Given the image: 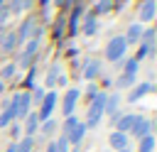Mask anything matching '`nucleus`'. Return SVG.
<instances>
[{"label":"nucleus","instance_id":"obj_1","mask_svg":"<svg viewBox=\"0 0 157 152\" xmlns=\"http://www.w3.org/2000/svg\"><path fill=\"white\" fill-rule=\"evenodd\" d=\"M105 96H108V93L98 91V93L91 98V105H88V115H86V120H83L86 130H88V127H98L101 118L105 115Z\"/></svg>","mask_w":157,"mask_h":152},{"label":"nucleus","instance_id":"obj_2","mask_svg":"<svg viewBox=\"0 0 157 152\" xmlns=\"http://www.w3.org/2000/svg\"><path fill=\"white\" fill-rule=\"evenodd\" d=\"M15 37H17V44H22L27 39H42V25H37V17H27L20 25V29L15 32Z\"/></svg>","mask_w":157,"mask_h":152},{"label":"nucleus","instance_id":"obj_3","mask_svg":"<svg viewBox=\"0 0 157 152\" xmlns=\"http://www.w3.org/2000/svg\"><path fill=\"white\" fill-rule=\"evenodd\" d=\"M125 49H128V44H125V39L123 37H113L108 44H105V59L108 61H120L123 56H125Z\"/></svg>","mask_w":157,"mask_h":152},{"label":"nucleus","instance_id":"obj_4","mask_svg":"<svg viewBox=\"0 0 157 152\" xmlns=\"http://www.w3.org/2000/svg\"><path fill=\"white\" fill-rule=\"evenodd\" d=\"M10 105H12V110H15V118H17V120H20V118H27L29 105H32V96H29L27 91L15 93V98L10 101Z\"/></svg>","mask_w":157,"mask_h":152},{"label":"nucleus","instance_id":"obj_5","mask_svg":"<svg viewBox=\"0 0 157 152\" xmlns=\"http://www.w3.org/2000/svg\"><path fill=\"white\" fill-rule=\"evenodd\" d=\"M54 105H56V93H54V91L44 93V98H42V103H39V113H37L39 123H44V120H49V118H52Z\"/></svg>","mask_w":157,"mask_h":152},{"label":"nucleus","instance_id":"obj_6","mask_svg":"<svg viewBox=\"0 0 157 152\" xmlns=\"http://www.w3.org/2000/svg\"><path fill=\"white\" fill-rule=\"evenodd\" d=\"M130 132H132L137 140H142V137L152 135V120H147V118H140V115H137V120H135V125L130 127Z\"/></svg>","mask_w":157,"mask_h":152},{"label":"nucleus","instance_id":"obj_7","mask_svg":"<svg viewBox=\"0 0 157 152\" xmlns=\"http://www.w3.org/2000/svg\"><path fill=\"white\" fill-rule=\"evenodd\" d=\"M152 91H155V86H152L150 81H142V83L132 86V91L128 93V103H137L142 96H147V93H152Z\"/></svg>","mask_w":157,"mask_h":152},{"label":"nucleus","instance_id":"obj_8","mask_svg":"<svg viewBox=\"0 0 157 152\" xmlns=\"http://www.w3.org/2000/svg\"><path fill=\"white\" fill-rule=\"evenodd\" d=\"M78 96H81V91H78V88H69V91H66L64 103H61V110H64V115H66V118H69V115H74V108H76Z\"/></svg>","mask_w":157,"mask_h":152},{"label":"nucleus","instance_id":"obj_9","mask_svg":"<svg viewBox=\"0 0 157 152\" xmlns=\"http://www.w3.org/2000/svg\"><path fill=\"white\" fill-rule=\"evenodd\" d=\"M135 120H137V115H132V113H128V115H113V125H115V130L118 132H130V127L135 125Z\"/></svg>","mask_w":157,"mask_h":152},{"label":"nucleus","instance_id":"obj_10","mask_svg":"<svg viewBox=\"0 0 157 152\" xmlns=\"http://www.w3.org/2000/svg\"><path fill=\"white\" fill-rule=\"evenodd\" d=\"M37 49H39V39H27V44H25V49L20 54V66H27L32 61V56L37 54Z\"/></svg>","mask_w":157,"mask_h":152},{"label":"nucleus","instance_id":"obj_11","mask_svg":"<svg viewBox=\"0 0 157 152\" xmlns=\"http://www.w3.org/2000/svg\"><path fill=\"white\" fill-rule=\"evenodd\" d=\"M155 7H157L155 0H142V2H140V12H137L140 25H142V22H150V20L155 17Z\"/></svg>","mask_w":157,"mask_h":152},{"label":"nucleus","instance_id":"obj_12","mask_svg":"<svg viewBox=\"0 0 157 152\" xmlns=\"http://www.w3.org/2000/svg\"><path fill=\"white\" fill-rule=\"evenodd\" d=\"M83 135H86V125L78 120V123L69 130V135H64V137L69 140V145H76V147H78V145H81V140H83Z\"/></svg>","mask_w":157,"mask_h":152},{"label":"nucleus","instance_id":"obj_13","mask_svg":"<svg viewBox=\"0 0 157 152\" xmlns=\"http://www.w3.org/2000/svg\"><path fill=\"white\" fill-rule=\"evenodd\" d=\"M140 37H142V25H140V22H132L130 29H128V34H125L123 39H125V44L130 47V44H140Z\"/></svg>","mask_w":157,"mask_h":152},{"label":"nucleus","instance_id":"obj_14","mask_svg":"<svg viewBox=\"0 0 157 152\" xmlns=\"http://www.w3.org/2000/svg\"><path fill=\"white\" fill-rule=\"evenodd\" d=\"M81 74H83V78H88V81H91V78H96V76L101 74V61H98V59H88Z\"/></svg>","mask_w":157,"mask_h":152},{"label":"nucleus","instance_id":"obj_15","mask_svg":"<svg viewBox=\"0 0 157 152\" xmlns=\"http://www.w3.org/2000/svg\"><path fill=\"white\" fill-rule=\"evenodd\" d=\"M108 142H110V147H113V150H125V147H128V135H125V132L113 130V132H110V137H108Z\"/></svg>","mask_w":157,"mask_h":152},{"label":"nucleus","instance_id":"obj_16","mask_svg":"<svg viewBox=\"0 0 157 152\" xmlns=\"http://www.w3.org/2000/svg\"><path fill=\"white\" fill-rule=\"evenodd\" d=\"M37 127H39L37 113H27V118H25V132H27V137H32V135L37 132Z\"/></svg>","mask_w":157,"mask_h":152},{"label":"nucleus","instance_id":"obj_17","mask_svg":"<svg viewBox=\"0 0 157 152\" xmlns=\"http://www.w3.org/2000/svg\"><path fill=\"white\" fill-rule=\"evenodd\" d=\"M81 12H83V5L78 2V5L74 7V12H71V22H69V32H71V34H76V29H78V20H81Z\"/></svg>","mask_w":157,"mask_h":152},{"label":"nucleus","instance_id":"obj_18","mask_svg":"<svg viewBox=\"0 0 157 152\" xmlns=\"http://www.w3.org/2000/svg\"><path fill=\"white\" fill-rule=\"evenodd\" d=\"M118 105H120V96L113 93V96H105V113L110 115H118Z\"/></svg>","mask_w":157,"mask_h":152},{"label":"nucleus","instance_id":"obj_19","mask_svg":"<svg viewBox=\"0 0 157 152\" xmlns=\"http://www.w3.org/2000/svg\"><path fill=\"white\" fill-rule=\"evenodd\" d=\"M0 42H2V49H0V51H12V49H17V37H15V32L5 34Z\"/></svg>","mask_w":157,"mask_h":152},{"label":"nucleus","instance_id":"obj_20","mask_svg":"<svg viewBox=\"0 0 157 152\" xmlns=\"http://www.w3.org/2000/svg\"><path fill=\"white\" fill-rule=\"evenodd\" d=\"M12 120H15V110H12V105L7 103V105H5V110L0 113V127H7Z\"/></svg>","mask_w":157,"mask_h":152},{"label":"nucleus","instance_id":"obj_21","mask_svg":"<svg viewBox=\"0 0 157 152\" xmlns=\"http://www.w3.org/2000/svg\"><path fill=\"white\" fill-rule=\"evenodd\" d=\"M32 147H34V137H22L20 142H15V150L17 152H32Z\"/></svg>","mask_w":157,"mask_h":152},{"label":"nucleus","instance_id":"obj_22","mask_svg":"<svg viewBox=\"0 0 157 152\" xmlns=\"http://www.w3.org/2000/svg\"><path fill=\"white\" fill-rule=\"evenodd\" d=\"M96 32H98V20H96V15H88L86 25H83V34H96Z\"/></svg>","mask_w":157,"mask_h":152},{"label":"nucleus","instance_id":"obj_23","mask_svg":"<svg viewBox=\"0 0 157 152\" xmlns=\"http://www.w3.org/2000/svg\"><path fill=\"white\" fill-rule=\"evenodd\" d=\"M152 150H155V137H152V135L142 137V140H140V147H137V152H152Z\"/></svg>","mask_w":157,"mask_h":152},{"label":"nucleus","instance_id":"obj_24","mask_svg":"<svg viewBox=\"0 0 157 152\" xmlns=\"http://www.w3.org/2000/svg\"><path fill=\"white\" fill-rule=\"evenodd\" d=\"M137 66H140V61L132 56V59H128L125 61V71L123 74H130V76H137Z\"/></svg>","mask_w":157,"mask_h":152},{"label":"nucleus","instance_id":"obj_25","mask_svg":"<svg viewBox=\"0 0 157 152\" xmlns=\"http://www.w3.org/2000/svg\"><path fill=\"white\" fill-rule=\"evenodd\" d=\"M56 81H59V64H54V66L49 69V74H47V86H56Z\"/></svg>","mask_w":157,"mask_h":152},{"label":"nucleus","instance_id":"obj_26","mask_svg":"<svg viewBox=\"0 0 157 152\" xmlns=\"http://www.w3.org/2000/svg\"><path fill=\"white\" fill-rule=\"evenodd\" d=\"M135 78H137V76L123 74V76H118V81H115V83H118V88H128V86H132V83H135Z\"/></svg>","mask_w":157,"mask_h":152},{"label":"nucleus","instance_id":"obj_27","mask_svg":"<svg viewBox=\"0 0 157 152\" xmlns=\"http://www.w3.org/2000/svg\"><path fill=\"white\" fill-rule=\"evenodd\" d=\"M69 147H71V145H69V140H66L64 135H59V137L54 140V150H56V152H69Z\"/></svg>","mask_w":157,"mask_h":152},{"label":"nucleus","instance_id":"obj_28","mask_svg":"<svg viewBox=\"0 0 157 152\" xmlns=\"http://www.w3.org/2000/svg\"><path fill=\"white\" fill-rule=\"evenodd\" d=\"M110 7H113V2H110V0H98V2H96V7H93V12H96V15H103V12H108Z\"/></svg>","mask_w":157,"mask_h":152},{"label":"nucleus","instance_id":"obj_29","mask_svg":"<svg viewBox=\"0 0 157 152\" xmlns=\"http://www.w3.org/2000/svg\"><path fill=\"white\" fill-rule=\"evenodd\" d=\"M76 123H78V118H76V115H69V118L64 120V125H61V135H69V130H71Z\"/></svg>","mask_w":157,"mask_h":152},{"label":"nucleus","instance_id":"obj_30","mask_svg":"<svg viewBox=\"0 0 157 152\" xmlns=\"http://www.w3.org/2000/svg\"><path fill=\"white\" fill-rule=\"evenodd\" d=\"M54 130H56V120H52V118H49V120H44V123H42V130H39V132H42V135H52Z\"/></svg>","mask_w":157,"mask_h":152},{"label":"nucleus","instance_id":"obj_31","mask_svg":"<svg viewBox=\"0 0 157 152\" xmlns=\"http://www.w3.org/2000/svg\"><path fill=\"white\" fill-rule=\"evenodd\" d=\"M15 69H17L15 64H7V66H5L2 71H0V81H7V78H12V74H15Z\"/></svg>","mask_w":157,"mask_h":152},{"label":"nucleus","instance_id":"obj_32","mask_svg":"<svg viewBox=\"0 0 157 152\" xmlns=\"http://www.w3.org/2000/svg\"><path fill=\"white\" fill-rule=\"evenodd\" d=\"M27 7V0H10V12H20V10H25Z\"/></svg>","mask_w":157,"mask_h":152},{"label":"nucleus","instance_id":"obj_33","mask_svg":"<svg viewBox=\"0 0 157 152\" xmlns=\"http://www.w3.org/2000/svg\"><path fill=\"white\" fill-rule=\"evenodd\" d=\"M44 93H47L44 88H34V96H32V98H34V103H42V98H44Z\"/></svg>","mask_w":157,"mask_h":152},{"label":"nucleus","instance_id":"obj_34","mask_svg":"<svg viewBox=\"0 0 157 152\" xmlns=\"http://www.w3.org/2000/svg\"><path fill=\"white\" fill-rule=\"evenodd\" d=\"M61 32H64V20H56V27H54V34H56V39L61 37Z\"/></svg>","mask_w":157,"mask_h":152},{"label":"nucleus","instance_id":"obj_35","mask_svg":"<svg viewBox=\"0 0 157 152\" xmlns=\"http://www.w3.org/2000/svg\"><path fill=\"white\" fill-rule=\"evenodd\" d=\"M96 93H98V88H96V86H93V83H91V86H88V96H91V98H93V96H96Z\"/></svg>","mask_w":157,"mask_h":152},{"label":"nucleus","instance_id":"obj_36","mask_svg":"<svg viewBox=\"0 0 157 152\" xmlns=\"http://www.w3.org/2000/svg\"><path fill=\"white\" fill-rule=\"evenodd\" d=\"M34 83V71H29V76H27V86H32Z\"/></svg>","mask_w":157,"mask_h":152},{"label":"nucleus","instance_id":"obj_37","mask_svg":"<svg viewBox=\"0 0 157 152\" xmlns=\"http://www.w3.org/2000/svg\"><path fill=\"white\" fill-rule=\"evenodd\" d=\"M54 2H56V5H71L74 0H54Z\"/></svg>","mask_w":157,"mask_h":152},{"label":"nucleus","instance_id":"obj_38","mask_svg":"<svg viewBox=\"0 0 157 152\" xmlns=\"http://www.w3.org/2000/svg\"><path fill=\"white\" fill-rule=\"evenodd\" d=\"M5 152H17V150H15V142H12V145H10V147H7Z\"/></svg>","mask_w":157,"mask_h":152},{"label":"nucleus","instance_id":"obj_39","mask_svg":"<svg viewBox=\"0 0 157 152\" xmlns=\"http://www.w3.org/2000/svg\"><path fill=\"white\" fill-rule=\"evenodd\" d=\"M42 5H44V7H47V5H49V0H42Z\"/></svg>","mask_w":157,"mask_h":152},{"label":"nucleus","instance_id":"obj_40","mask_svg":"<svg viewBox=\"0 0 157 152\" xmlns=\"http://www.w3.org/2000/svg\"><path fill=\"white\" fill-rule=\"evenodd\" d=\"M118 152H130V147H125V150H118Z\"/></svg>","mask_w":157,"mask_h":152},{"label":"nucleus","instance_id":"obj_41","mask_svg":"<svg viewBox=\"0 0 157 152\" xmlns=\"http://www.w3.org/2000/svg\"><path fill=\"white\" fill-rule=\"evenodd\" d=\"M71 152H81V150H78V147H76V150H71Z\"/></svg>","mask_w":157,"mask_h":152},{"label":"nucleus","instance_id":"obj_42","mask_svg":"<svg viewBox=\"0 0 157 152\" xmlns=\"http://www.w3.org/2000/svg\"><path fill=\"white\" fill-rule=\"evenodd\" d=\"M2 5H5V0H0V7H2Z\"/></svg>","mask_w":157,"mask_h":152},{"label":"nucleus","instance_id":"obj_43","mask_svg":"<svg viewBox=\"0 0 157 152\" xmlns=\"http://www.w3.org/2000/svg\"><path fill=\"white\" fill-rule=\"evenodd\" d=\"M0 56H2V51H0Z\"/></svg>","mask_w":157,"mask_h":152}]
</instances>
